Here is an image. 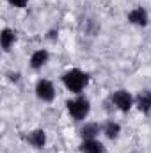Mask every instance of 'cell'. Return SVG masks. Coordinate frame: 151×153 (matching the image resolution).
<instances>
[{
  "label": "cell",
  "instance_id": "1",
  "mask_svg": "<svg viewBox=\"0 0 151 153\" xmlns=\"http://www.w3.org/2000/svg\"><path fill=\"white\" fill-rule=\"evenodd\" d=\"M62 80H64V85H66L70 91H73V93H80V91L87 85V82H89L87 75H85L84 71H80V70H71V71H68Z\"/></svg>",
  "mask_w": 151,
  "mask_h": 153
},
{
  "label": "cell",
  "instance_id": "2",
  "mask_svg": "<svg viewBox=\"0 0 151 153\" xmlns=\"http://www.w3.org/2000/svg\"><path fill=\"white\" fill-rule=\"evenodd\" d=\"M89 102H87V98H82V96H78L75 100H70L68 102V111H70V114L75 117L76 121H82V119H85V116L89 114Z\"/></svg>",
  "mask_w": 151,
  "mask_h": 153
},
{
  "label": "cell",
  "instance_id": "3",
  "mask_svg": "<svg viewBox=\"0 0 151 153\" xmlns=\"http://www.w3.org/2000/svg\"><path fill=\"white\" fill-rule=\"evenodd\" d=\"M36 94L43 102H52L55 98V89L52 85V82L48 80H39L38 85H36Z\"/></svg>",
  "mask_w": 151,
  "mask_h": 153
},
{
  "label": "cell",
  "instance_id": "4",
  "mask_svg": "<svg viewBox=\"0 0 151 153\" xmlns=\"http://www.w3.org/2000/svg\"><path fill=\"white\" fill-rule=\"evenodd\" d=\"M112 102L117 105V109L123 111V112H128L132 109V96H130L128 91H115L112 94Z\"/></svg>",
  "mask_w": 151,
  "mask_h": 153
},
{
  "label": "cell",
  "instance_id": "5",
  "mask_svg": "<svg viewBox=\"0 0 151 153\" xmlns=\"http://www.w3.org/2000/svg\"><path fill=\"white\" fill-rule=\"evenodd\" d=\"M25 139L29 141L30 146H34V148L41 150V148L44 146V143H46V134H44L43 130H34V132H30Z\"/></svg>",
  "mask_w": 151,
  "mask_h": 153
},
{
  "label": "cell",
  "instance_id": "6",
  "mask_svg": "<svg viewBox=\"0 0 151 153\" xmlns=\"http://www.w3.org/2000/svg\"><path fill=\"white\" fill-rule=\"evenodd\" d=\"M128 20H130L132 23H135V25H141V27H144V25L148 23V14H146V11H144L142 7H135L133 11H130V14H128Z\"/></svg>",
  "mask_w": 151,
  "mask_h": 153
},
{
  "label": "cell",
  "instance_id": "7",
  "mask_svg": "<svg viewBox=\"0 0 151 153\" xmlns=\"http://www.w3.org/2000/svg\"><path fill=\"white\" fill-rule=\"evenodd\" d=\"M82 153H103V144L94 139H85L80 146Z\"/></svg>",
  "mask_w": 151,
  "mask_h": 153
},
{
  "label": "cell",
  "instance_id": "8",
  "mask_svg": "<svg viewBox=\"0 0 151 153\" xmlns=\"http://www.w3.org/2000/svg\"><path fill=\"white\" fill-rule=\"evenodd\" d=\"M137 107L141 112H150L151 111V91H142L137 96Z\"/></svg>",
  "mask_w": 151,
  "mask_h": 153
},
{
  "label": "cell",
  "instance_id": "9",
  "mask_svg": "<svg viewBox=\"0 0 151 153\" xmlns=\"http://www.w3.org/2000/svg\"><path fill=\"white\" fill-rule=\"evenodd\" d=\"M46 61H48V52H46V50H38V52H34L32 57H30V66H32L34 70H39Z\"/></svg>",
  "mask_w": 151,
  "mask_h": 153
},
{
  "label": "cell",
  "instance_id": "10",
  "mask_svg": "<svg viewBox=\"0 0 151 153\" xmlns=\"http://www.w3.org/2000/svg\"><path fill=\"white\" fill-rule=\"evenodd\" d=\"M98 134H100V126H98L96 123H87V125L80 130V135H82L84 139H94Z\"/></svg>",
  "mask_w": 151,
  "mask_h": 153
},
{
  "label": "cell",
  "instance_id": "11",
  "mask_svg": "<svg viewBox=\"0 0 151 153\" xmlns=\"http://www.w3.org/2000/svg\"><path fill=\"white\" fill-rule=\"evenodd\" d=\"M14 39H16V36H14V32L11 29H4L2 30V48L7 52L11 48V45L14 43Z\"/></svg>",
  "mask_w": 151,
  "mask_h": 153
},
{
  "label": "cell",
  "instance_id": "12",
  "mask_svg": "<svg viewBox=\"0 0 151 153\" xmlns=\"http://www.w3.org/2000/svg\"><path fill=\"white\" fill-rule=\"evenodd\" d=\"M119 130H121V126H119L117 123H114V121H109V123L105 125V134H107V137H110V139H115V137L119 135Z\"/></svg>",
  "mask_w": 151,
  "mask_h": 153
},
{
  "label": "cell",
  "instance_id": "13",
  "mask_svg": "<svg viewBox=\"0 0 151 153\" xmlns=\"http://www.w3.org/2000/svg\"><path fill=\"white\" fill-rule=\"evenodd\" d=\"M29 0H9V4H13L14 7H25Z\"/></svg>",
  "mask_w": 151,
  "mask_h": 153
}]
</instances>
